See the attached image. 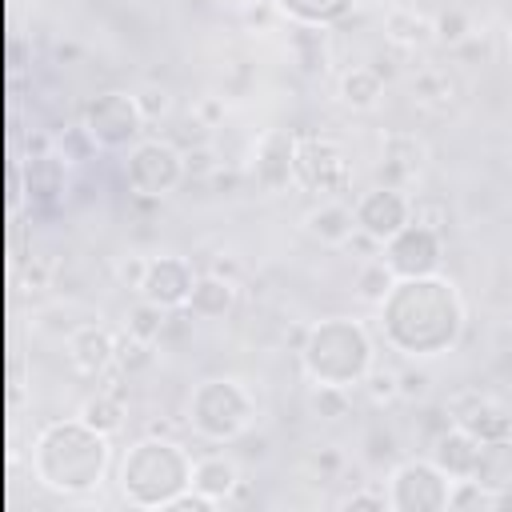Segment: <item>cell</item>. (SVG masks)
I'll return each mask as SVG.
<instances>
[{
	"label": "cell",
	"instance_id": "f6af8a7d",
	"mask_svg": "<svg viewBox=\"0 0 512 512\" xmlns=\"http://www.w3.org/2000/svg\"><path fill=\"white\" fill-rule=\"evenodd\" d=\"M504 44H508V56H512V20H508V32H504Z\"/></svg>",
	"mask_w": 512,
	"mask_h": 512
},
{
	"label": "cell",
	"instance_id": "3957f363",
	"mask_svg": "<svg viewBox=\"0 0 512 512\" xmlns=\"http://www.w3.org/2000/svg\"><path fill=\"white\" fill-rule=\"evenodd\" d=\"M300 372L312 388H360L376 368V340L356 316H324L304 328L296 348Z\"/></svg>",
	"mask_w": 512,
	"mask_h": 512
},
{
	"label": "cell",
	"instance_id": "74e56055",
	"mask_svg": "<svg viewBox=\"0 0 512 512\" xmlns=\"http://www.w3.org/2000/svg\"><path fill=\"white\" fill-rule=\"evenodd\" d=\"M340 508H368V512H392L388 508V492L384 488H360V492H352V496H344L340 500Z\"/></svg>",
	"mask_w": 512,
	"mask_h": 512
},
{
	"label": "cell",
	"instance_id": "8d00e7d4",
	"mask_svg": "<svg viewBox=\"0 0 512 512\" xmlns=\"http://www.w3.org/2000/svg\"><path fill=\"white\" fill-rule=\"evenodd\" d=\"M364 448H368V452H364V460H368V464H376V468L396 460V436H392V432H384V428H372V432L364 436Z\"/></svg>",
	"mask_w": 512,
	"mask_h": 512
},
{
	"label": "cell",
	"instance_id": "5b68a950",
	"mask_svg": "<svg viewBox=\"0 0 512 512\" xmlns=\"http://www.w3.org/2000/svg\"><path fill=\"white\" fill-rule=\"evenodd\" d=\"M184 420L204 444H236L256 420V400L236 376H204L188 392Z\"/></svg>",
	"mask_w": 512,
	"mask_h": 512
},
{
	"label": "cell",
	"instance_id": "60d3db41",
	"mask_svg": "<svg viewBox=\"0 0 512 512\" xmlns=\"http://www.w3.org/2000/svg\"><path fill=\"white\" fill-rule=\"evenodd\" d=\"M20 276H28L32 288H48V284H52V268H48V260H40V256H32V264L24 260V264H20Z\"/></svg>",
	"mask_w": 512,
	"mask_h": 512
},
{
	"label": "cell",
	"instance_id": "7402d4cb",
	"mask_svg": "<svg viewBox=\"0 0 512 512\" xmlns=\"http://www.w3.org/2000/svg\"><path fill=\"white\" fill-rule=\"evenodd\" d=\"M288 52H292V60H296V68H300L304 76H320V72H328V60H332L328 28L292 24V32H288Z\"/></svg>",
	"mask_w": 512,
	"mask_h": 512
},
{
	"label": "cell",
	"instance_id": "ffe728a7",
	"mask_svg": "<svg viewBox=\"0 0 512 512\" xmlns=\"http://www.w3.org/2000/svg\"><path fill=\"white\" fill-rule=\"evenodd\" d=\"M192 488H200L204 496L224 504L240 488V464L232 456H224V452H204V456L192 460Z\"/></svg>",
	"mask_w": 512,
	"mask_h": 512
},
{
	"label": "cell",
	"instance_id": "cb8c5ba5",
	"mask_svg": "<svg viewBox=\"0 0 512 512\" xmlns=\"http://www.w3.org/2000/svg\"><path fill=\"white\" fill-rule=\"evenodd\" d=\"M384 96V76L372 64H356L348 72H340V104L352 112H368L376 108Z\"/></svg>",
	"mask_w": 512,
	"mask_h": 512
},
{
	"label": "cell",
	"instance_id": "f1b7e54d",
	"mask_svg": "<svg viewBox=\"0 0 512 512\" xmlns=\"http://www.w3.org/2000/svg\"><path fill=\"white\" fill-rule=\"evenodd\" d=\"M392 284H396V272L384 264V256H372V260H364L360 268H356V296L364 300V304H380L388 292H392Z\"/></svg>",
	"mask_w": 512,
	"mask_h": 512
},
{
	"label": "cell",
	"instance_id": "8992f818",
	"mask_svg": "<svg viewBox=\"0 0 512 512\" xmlns=\"http://www.w3.org/2000/svg\"><path fill=\"white\" fill-rule=\"evenodd\" d=\"M144 112L132 92H100L80 108V132L100 152H120L144 140Z\"/></svg>",
	"mask_w": 512,
	"mask_h": 512
},
{
	"label": "cell",
	"instance_id": "1f68e13d",
	"mask_svg": "<svg viewBox=\"0 0 512 512\" xmlns=\"http://www.w3.org/2000/svg\"><path fill=\"white\" fill-rule=\"evenodd\" d=\"M348 396H352L348 388H312L308 408H312L320 420H344V416H348V408H352V400H348Z\"/></svg>",
	"mask_w": 512,
	"mask_h": 512
},
{
	"label": "cell",
	"instance_id": "8fae6325",
	"mask_svg": "<svg viewBox=\"0 0 512 512\" xmlns=\"http://www.w3.org/2000/svg\"><path fill=\"white\" fill-rule=\"evenodd\" d=\"M408 220H412V196L396 184H376L356 200V228L380 244H388Z\"/></svg>",
	"mask_w": 512,
	"mask_h": 512
},
{
	"label": "cell",
	"instance_id": "4dcf8cb0",
	"mask_svg": "<svg viewBox=\"0 0 512 512\" xmlns=\"http://www.w3.org/2000/svg\"><path fill=\"white\" fill-rule=\"evenodd\" d=\"M448 508H456V512H464V508H480V512H492V492H488L480 480H472V476H464V480H452V492H448Z\"/></svg>",
	"mask_w": 512,
	"mask_h": 512
},
{
	"label": "cell",
	"instance_id": "4fadbf2b",
	"mask_svg": "<svg viewBox=\"0 0 512 512\" xmlns=\"http://www.w3.org/2000/svg\"><path fill=\"white\" fill-rule=\"evenodd\" d=\"M296 140L300 136L288 128H272L260 136L256 156H252V180L264 196H276L296 180Z\"/></svg>",
	"mask_w": 512,
	"mask_h": 512
},
{
	"label": "cell",
	"instance_id": "ac0fdd59",
	"mask_svg": "<svg viewBox=\"0 0 512 512\" xmlns=\"http://www.w3.org/2000/svg\"><path fill=\"white\" fill-rule=\"evenodd\" d=\"M304 232L320 244L344 248L356 232V208H348L344 200H320L316 208L304 212Z\"/></svg>",
	"mask_w": 512,
	"mask_h": 512
},
{
	"label": "cell",
	"instance_id": "9a60e30c",
	"mask_svg": "<svg viewBox=\"0 0 512 512\" xmlns=\"http://www.w3.org/2000/svg\"><path fill=\"white\" fill-rule=\"evenodd\" d=\"M448 420L460 424V428H468L480 444L512 436V416H508V408L496 404V400L484 396V392H460L456 400H448Z\"/></svg>",
	"mask_w": 512,
	"mask_h": 512
},
{
	"label": "cell",
	"instance_id": "83f0119b",
	"mask_svg": "<svg viewBox=\"0 0 512 512\" xmlns=\"http://www.w3.org/2000/svg\"><path fill=\"white\" fill-rule=\"evenodd\" d=\"M76 416L88 420L92 428H100L104 436H116V432L124 428V400H120L116 392H96V396H88V400L80 404Z\"/></svg>",
	"mask_w": 512,
	"mask_h": 512
},
{
	"label": "cell",
	"instance_id": "277c9868",
	"mask_svg": "<svg viewBox=\"0 0 512 512\" xmlns=\"http://www.w3.org/2000/svg\"><path fill=\"white\" fill-rule=\"evenodd\" d=\"M116 488L128 508L168 512V504L192 488V452L172 436H140L116 460Z\"/></svg>",
	"mask_w": 512,
	"mask_h": 512
},
{
	"label": "cell",
	"instance_id": "6da1fadb",
	"mask_svg": "<svg viewBox=\"0 0 512 512\" xmlns=\"http://www.w3.org/2000/svg\"><path fill=\"white\" fill-rule=\"evenodd\" d=\"M376 312L384 344L404 360H432L452 352L468 324V308L456 280L440 272L396 280L392 292L376 304Z\"/></svg>",
	"mask_w": 512,
	"mask_h": 512
},
{
	"label": "cell",
	"instance_id": "44dd1931",
	"mask_svg": "<svg viewBox=\"0 0 512 512\" xmlns=\"http://www.w3.org/2000/svg\"><path fill=\"white\" fill-rule=\"evenodd\" d=\"M280 16H288L292 24H312V28H332L340 20H348L364 0H272Z\"/></svg>",
	"mask_w": 512,
	"mask_h": 512
},
{
	"label": "cell",
	"instance_id": "d6a6232c",
	"mask_svg": "<svg viewBox=\"0 0 512 512\" xmlns=\"http://www.w3.org/2000/svg\"><path fill=\"white\" fill-rule=\"evenodd\" d=\"M132 96H136V104H140V112H144L148 124H152V120H164V116L172 112V92H168L164 84H140Z\"/></svg>",
	"mask_w": 512,
	"mask_h": 512
},
{
	"label": "cell",
	"instance_id": "d4e9b609",
	"mask_svg": "<svg viewBox=\"0 0 512 512\" xmlns=\"http://www.w3.org/2000/svg\"><path fill=\"white\" fill-rule=\"evenodd\" d=\"M408 88H412V100H416L420 108H432V112L452 108L456 96H460V84H456V76H452L448 68H420Z\"/></svg>",
	"mask_w": 512,
	"mask_h": 512
},
{
	"label": "cell",
	"instance_id": "bcb514c9",
	"mask_svg": "<svg viewBox=\"0 0 512 512\" xmlns=\"http://www.w3.org/2000/svg\"><path fill=\"white\" fill-rule=\"evenodd\" d=\"M508 172H512V148H508Z\"/></svg>",
	"mask_w": 512,
	"mask_h": 512
},
{
	"label": "cell",
	"instance_id": "2e32d148",
	"mask_svg": "<svg viewBox=\"0 0 512 512\" xmlns=\"http://www.w3.org/2000/svg\"><path fill=\"white\" fill-rule=\"evenodd\" d=\"M424 160H428V148L416 132H388L380 144V180L408 188V180L420 176Z\"/></svg>",
	"mask_w": 512,
	"mask_h": 512
},
{
	"label": "cell",
	"instance_id": "f546056e",
	"mask_svg": "<svg viewBox=\"0 0 512 512\" xmlns=\"http://www.w3.org/2000/svg\"><path fill=\"white\" fill-rule=\"evenodd\" d=\"M432 36H436V44H444V48H456V44H464L468 36H476V24H472V16L464 12V8H440L436 16H432Z\"/></svg>",
	"mask_w": 512,
	"mask_h": 512
},
{
	"label": "cell",
	"instance_id": "d6986e66",
	"mask_svg": "<svg viewBox=\"0 0 512 512\" xmlns=\"http://www.w3.org/2000/svg\"><path fill=\"white\" fill-rule=\"evenodd\" d=\"M232 308H236V280L220 272H200L184 312L196 320H224Z\"/></svg>",
	"mask_w": 512,
	"mask_h": 512
},
{
	"label": "cell",
	"instance_id": "4316f807",
	"mask_svg": "<svg viewBox=\"0 0 512 512\" xmlns=\"http://www.w3.org/2000/svg\"><path fill=\"white\" fill-rule=\"evenodd\" d=\"M164 328H168V308H160V304H152L144 296L124 316V336H132L140 344H156L164 336Z\"/></svg>",
	"mask_w": 512,
	"mask_h": 512
},
{
	"label": "cell",
	"instance_id": "5bb4252c",
	"mask_svg": "<svg viewBox=\"0 0 512 512\" xmlns=\"http://www.w3.org/2000/svg\"><path fill=\"white\" fill-rule=\"evenodd\" d=\"M116 348L120 340L100 324V320H80L76 328H68L64 336V352H68V364L76 368V376H104L112 364H116Z\"/></svg>",
	"mask_w": 512,
	"mask_h": 512
},
{
	"label": "cell",
	"instance_id": "d590c367",
	"mask_svg": "<svg viewBox=\"0 0 512 512\" xmlns=\"http://www.w3.org/2000/svg\"><path fill=\"white\" fill-rule=\"evenodd\" d=\"M428 384H432V376L424 368H416V364L396 368V392H400V400H424L428 396Z\"/></svg>",
	"mask_w": 512,
	"mask_h": 512
},
{
	"label": "cell",
	"instance_id": "9c48e42d",
	"mask_svg": "<svg viewBox=\"0 0 512 512\" xmlns=\"http://www.w3.org/2000/svg\"><path fill=\"white\" fill-rule=\"evenodd\" d=\"M184 176H188L184 152L172 140H140L124 156V180L136 196L164 200L184 184Z\"/></svg>",
	"mask_w": 512,
	"mask_h": 512
},
{
	"label": "cell",
	"instance_id": "e0dca14e",
	"mask_svg": "<svg viewBox=\"0 0 512 512\" xmlns=\"http://www.w3.org/2000/svg\"><path fill=\"white\" fill-rule=\"evenodd\" d=\"M476 456H480V440H476L468 428H460V424H448V428L436 432L432 444H428V460H432L448 480L472 476Z\"/></svg>",
	"mask_w": 512,
	"mask_h": 512
},
{
	"label": "cell",
	"instance_id": "484cf974",
	"mask_svg": "<svg viewBox=\"0 0 512 512\" xmlns=\"http://www.w3.org/2000/svg\"><path fill=\"white\" fill-rule=\"evenodd\" d=\"M384 36H388V44H396L404 52H416V48H424V44L436 40L432 36V20L420 16L416 8H392L384 16Z\"/></svg>",
	"mask_w": 512,
	"mask_h": 512
},
{
	"label": "cell",
	"instance_id": "836d02e7",
	"mask_svg": "<svg viewBox=\"0 0 512 512\" xmlns=\"http://www.w3.org/2000/svg\"><path fill=\"white\" fill-rule=\"evenodd\" d=\"M112 276H116V284H120V288H128V292H140V284H144V276H148V256H140V252L116 256V264H112Z\"/></svg>",
	"mask_w": 512,
	"mask_h": 512
},
{
	"label": "cell",
	"instance_id": "7a4b0ae2",
	"mask_svg": "<svg viewBox=\"0 0 512 512\" xmlns=\"http://www.w3.org/2000/svg\"><path fill=\"white\" fill-rule=\"evenodd\" d=\"M112 472V436L80 416L52 420L32 440V480L64 500H84L100 492Z\"/></svg>",
	"mask_w": 512,
	"mask_h": 512
},
{
	"label": "cell",
	"instance_id": "7c38bea8",
	"mask_svg": "<svg viewBox=\"0 0 512 512\" xmlns=\"http://www.w3.org/2000/svg\"><path fill=\"white\" fill-rule=\"evenodd\" d=\"M196 268L188 256H176V252H160V256H148V276L140 284L136 296L176 312V308H188V296H192V284H196Z\"/></svg>",
	"mask_w": 512,
	"mask_h": 512
},
{
	"label": "cell",
	"instance_id": "e575fe53",
	"mask_svg": "<svg viewBox=\"0 0 512 512\" xmlns=\"http://www.w3.org/2000/svg\"><path fill=\"white\" fill-rule=\"evenodd\" d=\"M360 388L368 392L372 404H392V400H400V392H396V368H380V364H376Z\"/></svg>",
	"mask_w": 512,
	"mask_h": 512
},
{
	"label": "cell",
	"instance_id": "ab89813d",
	"mask_svg": "<svg viewBox=\"0 0 512 512\" xmlns=\"http://www.w3.org/2000/svg\"><path fill=\"white\" fill-rule=\"evenodd\" d=\"M192 116H196L204 128H216V124L224 120V100H220V96H204V100L192 108Z\"/></svg>",
	"mask_w": 512,
	"mask_h": 512
},
{
	"label": "cell",
	"instance_id": "b9f144b4",
	"mask_svg": "<svg viewBox=\"0 0 512 512\" xmlns=\"http://www.w3.org/2000/svg\"><path fill=\"white\" fill-rule=\"evenodd\" d=\"M504 508H512V488H504V492L492 496V512H504Z\"/></svg>",
	"mask_w": 512,
	"mask_h": 512
},
{
	"label": "cell",
	"instance_id": "ba28073f",
	"mask_svg": "<svg viewBox=\"0 0 512 512\" xmlns=\"http://www.w3.org/2000/svg\"><path fill=\"white\" fill-rule=\"evenodd\" d=\"M384 492H388L392 512H444L452 480L428 456H412V460H396L388 468Z\"/></svg>",
	"mask_w": 512,
	"mask_h": 512
},
{
	"label": "cell",
	"instance_id": "30bf717a",
	"mask_svg": "<svg viewBox=\"0 0 512 512\" xmlns=\"http://www.w3.org/2000/svg\"><path fill=\"white\" fill-rule=\"evenodd\" d=\"M380 256L396 272V280H404V276H432L444 264V236H440V228H428L420 220H408L384 244Z\"/></svg>",
	"mask_w": 512,
	"mask_h": 512
},
{
	"label": "cell",
	"instance_id": "f35d334b",
	"mask_svg": "<svg viewBox=\"0 0 512 512\" xmlns=\"http://www.w3.org/2000/svg\"><path fill=\"white\" fill-rule=\"evenodd\" d=\"M212 508H220L212 496H204L200 488H184L172 504H168V512H212Z\"/></svg>",
	"mask_w": 512,
	"mask_h": 512
},
{
	"label": "cell",
	"instance_id": "603a6c76",
	"mask_svg": "<svg viewBox=\"0 0 512 512\" xmlns=\"http://www.w3.org/2000/svg\"><path fill=\"white\" fill-rule=\"evenodd\" d=\"M472 480H480L492 496H496V492H504V488H512V436L480 444V456H476Z\"/></svg>",
	"mask_w": 512,
	"mask_h": 512
},
{
	"label": "cell",
	"instance_id": "ee69618b",
	"mask_svg": "<svg viewBox=\"0 0 512 512\" xmlns=\"http://www.w3.org/2000/svg\"><path fill=\"white\" fill-rule=\"evenodd\" d=\"M56 56H60V60H76V56H80V48H76V44H60V48H56Z\"/></svg>",
	"mask_w": 512,
	"mask_h": 512
},
{
	"label": "cell",
	"instance_id": "52a82bcc",
	"mask_svg": "<svg viewBox=\"0 0 512 512\" xmlns=\"http://www.w3.org/2000/svg\"><path fill=\"white\" fill-rule=\"evenodd\" d=\"M356 168L332 136H300L296 140V184L316 192L320 200H344L352 192Z\"/></svg>",
	"mask_w": 512,
	"mask_h": 512
},
{
	"label": "cell",
	"instance_id": "7bdbcfd3",
	"mask_svg": "<svg viewBox=\"0 0 512 512\" xmlns=\"http://www.w3.org/2000/svg\"><path fill=\"white\" fill-rule=\"evenodd\" d=\"M228 8H236V12H252V8H264L268 0H224Z\"/></svg>",
	"mask_w": 512,
	"mask_h": 512
}]
</instances>
